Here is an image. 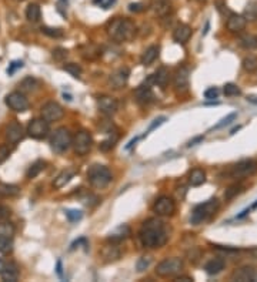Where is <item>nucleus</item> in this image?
I'll return each instance as SVG.
<instances>
[{
	"mask_svg": "<svg viewBox=\"0 0 257 282\" xmlns=\"http://www.w3.org/2000/svg\"><path fill=\"white\" fill-rule=\"evenodd\" d=\"M117 0H93L94 4H97L99 7H102V9H110V7H113L115 4H116Z\"/></svg>",
	"mask_w": 257,
	"mask_h": 282,
	"instance_id": "49530a36",
	"label": "nucleus"
},
{
	"mask_svg": "<svg viewBox=\"0 0 257 282\" xmlns=\"http://www.w3.org/2000/svg\"><path fill=\"white\" fill-rule=\"evenodd\" d=\"M128 77H130L128 67H119L109 76V86L115 90H120L128 84Z\"/></svg>",
	"mask_w": 257,
	"mask_h": 282,
	"instance_id": "4468645a",
	"label": "nucleus"
},
{
	"mask_svg": "<svg viewBox=\"0 0 257 282\" xmlns=\"http://www.w3.org/2000/svg\"><path fill=\"white\" fill-rule=\"evenodd\" d=\"M128 10L133 11V13H140V11L144 10V4L143 3H130Z\"/></svg>",
	"mask_w": 257,
	"mask_h": 282,
	"instance_id": "864d4df0",
	"label": "nucleus"
},
{
	"mask_svg": "<svg viewBox=\"0 0 257 282\" xmlns=\"http://www.w3.org/2000/svg\"><path fill=\"white\" fill-rule=\"evenodd\" d=\"M139 138H141V137H136V138H133V140H131V141L128 143V146H126V150H130L131 147L136 146V143H137V140H139Z\"/></svg>",
	"mask_w": 257,
	"mask_h": 282,
	"instance_id": "13d9d810",
	"label": "nucleus"
},
{
	"mask_svg": "<svg viewBox=\"0 0 257 282\" xmlns=\"http://www.w3.org/2000/svg\"><path fill=\"white\" fill-rule=\"evenodd\" d=\"M176 282H192L193 281V278H190V277H176L175 278Z\"/></svg>",
	"mask_w": 257,
	"mask_h": 282,
	"instance_id": "4d7b16f0",
	"label": "nucleus"
},
{
	"mask_svg": "<svg viewBox=\"0 0 257 282\" xmlns=\"http://www.w3.org/2000/svg\"><path fill=\"white\" fill-rule=\"evenodd\" d=\"M63 1H64V0H63Z\"/></svg>",
	"mask_w": 257,
	"mask_h": 282,
	"instance_id": "338daca9",
	"label": "nucleus"
},
{
	"mask_svg": "<svg viewBox=\"0 0 257 282\" xmlns=\"http://www.w3.org/2000/svg\"><path fill=\"white\" fill-rule=\"evenodd\" d=\"M39 86H40V83H39V80H36L35 77H26V79H23V81L19 84L22 93H33V91L39 89Z\"/></svg>",
	"mask_w": 257,
	"mask_h": 282,
	"instance_id": "2f4dec72",
	"label": "nucleus"
},
{
	"mask_svg": "<svg viewBox=\"0 0 257 282\" xmlns=\"http://www.w3.org/2000/svg\"><path fill=\"white\" fill-rule=\"evenodd\" d=\"M10 153H12V150L9 148L7 146H0V164L1 163H4L9 156H10Z\"/></svg>",
	"mask_w": 257,
	"mask_h": 282,
	"instance_id": "8fccbe9b",
	"label": "nucleus"
},
{
	"mask_svg": "<svg viewBox=\"0 0 257 282\" xmlns=\"http://www.w3.org/2000/svg\"><path fill=\"white\" fill-rule=\"evenodd\" d=\"M100 257L105 262H116L122 257V249L119 248L116 242H112L103 247V249L100 251Z\"/></svg>",
	"mask_w": 257,
	"mask_h": 282,
	"instance_id": "aec40b11",
	"label": "nucleus"
},
{
	"mask_svg": "<svg viewBox=\"0 0 257 282\" xmlns=\"http://www.w3.org/2000/svg\"><path fill=\"white\" fill-rule=\"evenodd\" d=\"M242 66L245 68L247 73H253V71H256L257 70V57L256 56H247L243 58V63H242Z\"/></svg>",
	"mask_w": 257,
	"mask_h": 282,
	"instance_id": "e433bc0d",
	"label": "nucleus"
},
{
	"mask_svg": "<svg viewBox=\"0 0 257 282\" xmlns=\"http://www.w3.org/2000/svg\"><path fill=\"white\" fill-rule=\"evenodd\" d=\"M50 127L45 118H33L27 125V134L35 140H43L49 136Z\"/></svg>",
	"mask_w": 257,
	"mask_h": 282,
	"instance_id": "9b49d317",
	"label": "nucleus"
},
{
	"mask_svg": "<svg viewBox=\"0 0 257 282\" xmlns=\"http://www.w3.org/2000/svg\"><path fill=\"white\" fill-rule=\"evenodd\" d=\"M13 234H14V228L12 224L0 221V252L1 254H7L12 251Z\"/></svg>",
	"mask_w": 257,
	"mask_h": 282,
	"instance_id": "f8f14e48",
	"label": "nucleus"
},
{
	"mask_svg": "<svg viewBox=\"0 0 257 282\" xmlns=\"http://www.w3.org/2000/svg\"><path fill=\"white\" fill-rule=\"evenodd\" d=\"M164 121H166V117H159V118H156V120L153 121L152 124H150V127H149V130H147V131H144V134H143V136H141V137L147 136V134H149L150 131H153V130H154L156 127H159V125L163 124Z\"/></svg>",
	"mask_w": 257,
	"mask_h": 282,
	"instance_id": "3c124183",
	"label": "nucleus"
},
{
	"mask_svg": "<svg viewBox=\"0 0 257 282\" xmlns=\"http://www.w3.org/2000/svg\"><path fill=\"white\" fill-rule=\"evenodd\" d=\"M4 103L10 110L16 113H24L29 110V100L22 91H12L10 94L6 96Z\"/></svg>",
	"mask_w": 257,
	"mask_h": 282,
	"instance_id": "1a4fd4ad",
	"label": "nucleus"
},
{
	"mask_svg": "<svg viewBox=\"0 0 257 282\" xmlns=\"http://www.w3.org/2000/svg\"><path fill=\"white\" fill-rule=\"evenodd\" d=\"M192 34H193V30H192L190 26H187V24H177L176 29L173 30V40H175L176 43H179V45H186L187 42L190 40Z\"/></svg>",
	"mask_w": 257,
	"mask_h": 282,
	"instance_id": "412c9836",
	"label": "nucleus"
},
{
	"mask_svg": "<svg viewBox=\"0 0 257 282\" xmlns=\"http://www.w3.org/2000/svg\"><path fill=\"white\" fill-rule=\"evenodd\" d=\"M134 99L136 102L141 104V106H149L156 100V96L153 93L152 87H150V83H144L140 84L136 90H134Z\"/></svg>",
	"mask_w": 257,
	"mask_h": 282,
	"instance_id": "dca6fc26",
	"label": "nucleus"
},
{
	"mask_svg": "<svg viewBox=\"0 0 257 282\" xmlns=\"http://www.w3.org/2000/svg\"><path fill=\"white\" fill-rule=\"evenodd\" d=\"M159 55H160V47L159 46H150L141 55L140 63L143 66H152L153 63L159 58Z\"/></svg>",
	"mask_w": 257,
	"mask_h": 282,
	"instance_id": "a878e982",
	"label": "nucleus"
},
{
	"mask_svg": "<svg viewBox=\"0 0 257 282\" xmlns=\"http://www.w3.org/2000/svg\"><path fill=\"white\" fill-rule=\"evenodd\" d=\"M246 23H247V20H246L243 14H236V13H233V14L229 16V19L226 22V27H227V30L230 33H240V32L245 30Z\"/></svg>",
	"mask_w": 257,
	"mask_h": 282,
	"instance_id": "6ab92c4d",
	"label": "nucleus"
},
{
	"mask_svg": "<svg viewBox=\"0 0 257 282\" xmlns=\"http://www.w3.org/2000/svg\"><path fill=\"white\" fill-rule=\"evenodd\" d=\"M20 194V188L13 184H0V195L1 197H16Z\"/></svg>",
	"mask_w": 257,
	"mask_h": 282,
	"instance_id": "72a5a7b5",
	"label": "nucleus"
},
{
	"mask_svg": "<svg viewBox=\"0 0 257 282\" xmlns=\"http://www.w3.org/2000/svg\"><path fill=\"white\" fill-rule=\"evenodd\" d=\"M219 89L217 87H209L207 90L204 91V99L206 100H214V99H217L219 97Z\"/></svg>",
	"mask_w": 257,
	"mask_h": 282,
	"instance_id": "de8ad7c7",
	"label": "nucleus"
},
{
	"mask_svg": "<svg viewBox=\"0 0 257 282\" xmlns=\"http://www.w3.org/2000/svg\"><path fill=\"white\" fill-rule=\"evenodd\" d=\"M116 143H117V134H115L113 138H112V137H109V138L105 140L103 143H100V146L99 147H100V150H102V151H110L113 147L116 146Z\"/></svg>",
	"mask_w": 257,
	"mask_h": 282,
	"instance_id": "37998d69",
	"label": "nucleus"
},
{
	"mask_svg": "<svg viewBox=\"0 0 257 282\" xmlns=\"http://www.w3.org/2000/svg\"><path fill=\"white\" fill-rule=\"evenodd\" d=\"M220 208V203L217 198H210L206 203L199 204L197 207H194L192 217H190V223L193 226H199L201 223L207 221L211 215H214Z\"/></svg>",
	"mask_w": 257,
	"mask_h": 282,
	"instance_id": "7ed1b4c3",
	"label": "nucleus"
},
{
	"mask_svg": "<svg viewBox=\"0 0 257 282\" xmlns=\"http://www.w3.org/2000/svg\"><path fill=\"white\" fill-rule=\"evenodd\" d=\"M245 19L246 20H250V22H253V20H256L257 19V1H250L247 6H246L245 9Z\"/></svg>",
	"mask_w": 257,
	"mask_h": 282,
	"instance_id": "c9c22d12",
	"label": "nucleus"
},
{
	"mask_svg": "<svg viewBox=\"0 0 257 282\" xmlns=\"http://www.w3.org/2000/svg\"><path fill=\"white\" fill-rule=\"evenodd\" d=\"M64 117V110L63 107L56 102H47L42 107V118H45L47 123H56L60 121Z\"/></svg>",
	"mask_w": 257,
	"mask_h": 282,
	"instance_id": "9d476101",
	"label": "nucleus"
},
{
	"mask_svg": "<svg viewBox=\"0 0 257 282\" xmlns=\"http://www.w3.org/2000/svg\"><path fill=\"white\" fill-rule=\"evenodd\" d=\"M3 267H4V262L0 260V272H1V270H3Z\"/></svg>",
	"mask_w": 257,
	"mask_h": 282,
	"instance_id": "e2e57ef3",
	"label": "nucleus"
},
{
	"mask_svg": "<svg viewBox=\"0 0 257 282\" xmlns=\"http://www.w3.org/2000/svg\"><path fill=\"white\" fill-rule=\"evenodd\" d=\"M209 27H210V23L207 22L206 23V27H204V30H203V36H206V34H207V32H209Z\"/></svg>",
	"mask_w": 257,
	"mask_h": 282,
	"instance_id": "680f3d73",
	"label": "nucleus"
},
{
	"mask_svg": "<svg viewBox=\"0 0 257 282\" xmlns=\"http://www.w3.org/2000/svg\"><path fill=\"white\" fill-rule=\"evenodd\" d=\"M185 264L180 258H166L156 267V274L160 278H169V277H176L183 271Z\"/></svg>",
	"mask_w": 257,
	"mask_h": 282,
	"instance_id": "423d86ee",
	"label": "nucleus"
},
{
	"mask_svg": "<svg viewBox=\"0 0 257 282\" xmlns=\"http://www.w3.org/2000/svg\"><path fill=\"white\" fill-rule=\"evenodd\" d=\"M87 178H89V182H90V185L93 188L102 190V188H105L112 182L113 177H112L110 169H107L106 166L94 164L87 171Z\"/></svg>",
	"mask_w": 257,
	"mask_h": 282,
	"instance_id": "20e7f679",
	"label": "nucleus"
},
{
	"mask_svg": "<svg viewBox=\"0 0 257 282\" xmlns=\"http://www.w3.org/2000/svg\"><path fill=\"white\" fill-rule=\"evenodd\" d=\"M97 107L102 113L107 115V117H112L117 113L119 110V103L115 97L112 96H100L97 99Z\"/></svg>",
	"mask_w": 257,
	"mask_h": 282,
	"instance_id": "f3484780",
	"label": "nucleus"
},
{
	"mask_svg": "<svg viewBox=\"0 0 257 282\" xmlns=\"http://www.w3.org/2000/svg\"><path fill=\"white\" fill-rule=\"evenodd\" d=\"M107 34L116 43H125L134 39L137 33V27L133 20L128 17H116L107 23Z\"/></svg>",
	"mask_w": 257,
	"mask_h": 282,
	"instance_id": "f03ea898",
	"label": "nucleus"
},
{
	"mask_svg": "<svg viewBox=\"0 0 257 282\" xmlns=\"http://www.w3.org/2000/svg\"><path fill=\"white\" fill-rule=\"evenodd\" d=\"M257 172V161L255 160H243L239 161L237 164H234L230 167V177L232 178H237V180H243V178H249L252 175H255Z\"/></svg>",
	"mask_w": 257,
	"mask_h": 282,
	"instance_id": "0eeeda50",
	"label": "nucleus"
},
{
	"mask_svg": "<svg viewBox=\"0 0 257 282\" xmlns=\"http://www.w3.org/2000/svg\"><path fill=\"white\" fill-rule=\"evenodd\" d=\"M224 267H226V261L223 258H214V260H210L204 265V271L207 272L209 275H217L224 270Z\"/></svg>",
	"mask_w": 257,
	"mask_h": 282,
	"instance_id": "c85d7f7f",
	"label": "nucleus"
},
{
	"mask_svg": "<svg viewBox=\"0 0 257 282\" xmlns=\"http://www.w3.org/2000/svg\"><path fill=\"white\" fill-rule=\"evenodd\" d=\"M24 137L23 125L17 121H12L10 124L6 127V140L10 144H17Z\"/></svg>",
	"mask_w": 257,
	"mask_h": 282,
	"instance_id": "a211bd4d",
	"label": "nucleus"
},
{
	"mask_svg": "<svg viewBox=\"0 0 257 282\" xmlns=\"http://www.w3.org/2000/svg\"><path fill=\"white\" fill-rule=\"evenodd\" d=\"M255 208H257V201L255 204H253L252 207H250V210H255Z\"/></svg>",
	"mask_w": 257,
	"mask_h": 282,
	"instance_id": "0e129e2a",
	"label": "nucleus"
},
{
	"mask_svg": "<svg viewBox=\"0 0 257 282\" xmlns=\"http://www.w3.org/2000/svg\"><path fill=\"white\" fill-rule=\"evenodd\" d=\"M223 93H224L226 97H237V96L242 94V90L239 89L237 84H234V83H227V84H224V87H223Z\"/></svg>",
	"mask_w": 257,
	"mask_h": 282,
	"instance_id": "4c0bfd02",
	"label": "nucleus"
},
{
	"mask_svg": "<svg viewBox=\"0 0 257 282\" xmlns=\"http://www.w3.org/2000/svg\"><path fill=\"white\" fill-rule=\"evenodd\" d=\"M152 10L159 17H166L172 13V1L170 0H152Z\"/></svg>",
	"mask_w": 257,
	"mask_h": 282,
	"instance_id": "393cba45",
	"label": "nucleus"
},
{
	"mask_svg": "<svg viewBox=\"0 0 257 282\" xmlns=\"http://www.w3.org/2000/svg\"><path fill=\"white\" fill-rule=\"evenodd\" d=\"M0 277L1 280L6 282H16L19 280V270L16 267V264L9 262V264H4L3 270L0 272Z\"/></svg>",
	"mask_w": 257,
	"mask_h": 282,
	"instance_id": "bb28decb",
	"label": "nucleus"
},
{
	"mask_svg": "<svg viewBox=\"0 0 257 282\" xmlns=\"http://www.w3.org/2000/svg\"><path fill=\"white\" fill-rule=\"evenodd\" d=\"M45 169H46V161L37 160V161H35V163L29 167L26 175H27V178H35V177H37Z\"/></svg>",
	"mask_w": 257,
	"mask_h": 282,
	"instance_id": "473e14b6",
	"label": "nucleus"
},
{
	"mask_svg": "<svg viewBox=\"0 0 257 282\" xmlns=\"http://www.w3.org/2000/svg\"><path fill=\"white\" fill-rule=\"evenodd\" d=\"M42 17V10H40V6L36 4V3H30L27 7H26V19L29 22L36 23L40 20Z\"/></svg>",
	"mask_w": 257,
	"mask_h": 282,
	"instance_id": "7c9ffc66",
	"label": "nucleus"
},
{
	"mask_svg": "<svg viewBox=\"0 0 257 282\" xmlns=\"http://www.w3.org/2000/svg\"><path fill=\"white\" fill-rule=\"evenodd\" d=\"M206 182V172L201 169H192L190 175H189V184L192 187H200Z\"/></svg>",
	"mask_w": 257,
	"mask_h": 282,
	"instance_id": "c756f323",
	"label": "nucleus"
},
{
	"mask_svg": "<svg viewBox=\"0 0 257 282\" xmlns=\"http://www.w3.org/2000/svg\"><path fill=\"white\" fill-rule=\"evenodd\" d=\"M42 32L49 36V37H55V39H59V37H62L63 36V32L60 30V29H53V27H42Z\"/></svg>",
	"mask_w": 257,
	"mask_h": 282,
	"instance_id": "a18cd8bd",
	"label": "nucleus"
},
{
	"mask_svg": "<svg viewBox=\"0 0 257 282\" xmlns=\"http://www.w3.org/2000/svg\"><path fill=\"white\" fill-rule=\"evenodd\" d=\"M58 274L59 277H63V272H62V262H60V261H58Z\"/></svg>",
	"mask_w": 257,
	"mask_h": 282,
	"instance_id": "052dcab7",
	"label": "nucleus"
},
{
	"mask_svg": "<svg viewBox=\"0 0 257 282\" xmlns=\"http://www.w3.org/2000/svg\"><path fill=\"white\" fill-rule=\"evenodd\" d=\"M76 175V171L71 169H64V171H62L60 174H59L58 177L55 178V181H53V187L56 188V190H59V188H63L66 184H69L70 182V180Z\"/></svg>",
	"mask_w": 257,
	"mask_h": 282,
	"instance_id": "cd10ccee",
	"label": "nucleus"
},
{
	"mask_svg": "<svg viewBox=\"0 0 257 282\" xmlns=\"http://www.w3.org/2000/svg\"><path fill=\"white\" fill-rule=\"evenodd\" d=\"M203 138H204V137L199 136V137H196V138H193V140H190V141H189V144H187V147L196 146V144H197V143H200V141H201Z\"/></svg>",
	"mask_w": 257,
	"mask_h": 282,
	"instance_id": "6e6d98bb",
	"label": "nucleus"
},
{
	"mask_svg": "<svg viewBox=\"0 0 257 282\" xmlns=\"http://www.w3.org/2000/svg\"><path fill=\"white\" fill-rule=\"evenodd\" d=\"M237 118V113H230V114H227L224 118H222L220 120V123H217V124L214 125L211 130H219V128H222V127H226V125H229V124H232L233 123L234 120Z\"/></svg>",
	"mask_w": 257,
	"mask_h": 282,
	"instance_id": "a19ab883",
	"label": "nucleus"
},
{
	"mask_svg": "<svg viewBox=\"0 0 257 282\" xmlns=\"http://www.w3.org/2000/svg\"><path fill=\"white\" fill-rule=\"evenodd\" d=\"M150 264H152V258L150 257H141L140 260L137 261V264H136V270H137V272L146 271L150 267Z\"/></svg>",
	"mask_w": 257,
	"mask_h": 282,
	"instance_id": "c03bdc74",
	"label": "nucleus"
},
{
	"mask_svg": "<svg viewBox=\"0 0 257 282\" xmlns=\"http://www.w3.org/2000/svg\"><path fill=\"white\" fill-rule=\"evenodd\" d=\"M139 239L144 248H162L169 239L167 226L159 218H149L141 224Z\"/></svg>",
	"mask_w": 257,
	"mask_h": 282,
	"instance_id": "f257e3e1",
	"label": "nucleus"
},
{
	"mask_svg": "<svg viewBox=\"0 0 257 282\" xmlns=\"http://www.w3.org/2000/svg\"><path fill=\"white\" fill-rule=\"evenodd\" d=\"M257 278V272L255 268L252 267H243V268H239L232 274V281H240V282H247V281H255Z\"/></svg>",
	"mask_w": 257,
	"mask_h": 282,
	"instance_id": "4be33fe9",
	"label": "nucleus"
},
{
	"mask_svg": "<svg viewBox=\"0 0 257 282\" xmlns=\"http://www.w3.org/2000/svg\"><path fill=\"white\" fill-rule=\"evenodd\" d=\"M240 46L243 49H255L257 47V36H252V34H245L242 39H240Z\"/></svg>",
	"mask_w": 257,
	"mask_h": 282,
	"instance_id": "58836bf2",
	"label": "nucleus"
},
{
	"mask_svg": "<svg viewBox=\"0 0 257 282\" xmlns=\"http://www.w3.org/2000/svg\"><path fill=\"white\" fill-rule=\"evenodd\" d=\"M71 147L74 148V153L77 156H86L93 147V137L89 131L80 130L71 138Z\"/></svg>",
	"mask_w": 257,
	"mask_h": 282,
	"instance_id": "6e6552de",
	"label": "nucleus"
},
{
	"mask_svg": "<svg viewBox=\"0 0 257 282\" xmlns=\"http://www.w3.org/2000/svg\"><path fill=\"white\" fill-rule=\"evenodd\" d=\"M189 80H190V71L189 68L182 66L176 70L175 76H173V86L177 93H186L189 90Z\"/></svg>",
	"mask_w": 257,
	"mask_h": 282,
	"instance_id": "2eb2a0df",
	"label": "nucleus"
},
{
	"mask_svg": "<svg viewBox=\"0 0 257 282\" xmlns=\"http://www.w3.org/2000/svg\"><path fill=\"white\" fill-rule=\"evenodd\" d=\"M63 70L64 71H67L70 76L73 77H80V74H82V67L79 66V64H76V63H66L64 66H63Z\"/></svg>",
	"mask_w": 257,
	"mask_h": 282,
	"instance_id": "ea45409f",
	"label": "nucleus"
},
{
	"mask_svg": "<svg viewBox=\"0 0 257 282\" xmlns=\"http://www.w3.org/2000/svg\"><path fill=\"white\" fill-rule=\"evenodd\" d=\"M169 80H170V73H169V70L166 67H160L154 71V74L150 76L149 83H153L154 86L164 89V87L169 84Z\"/></svg>",
	"mask_w": 257,
	"mask_h": 282,
	"instance_id": "b1692460",
	"label": "nucleus"
},
{
	"mask_svg": "<svg viewBox=\"0 0 257 282\" xmlns=\"http://www.w3.org/2000/svg\"><path fill=\"white\" fill-rule=\"evenodd\" d=\"M153 211L160 217H169L173 215L176 211V204L173 198L167 197V195H162L156 200V203L153 205Z\"/></svg>",
	"mask_w": 257,
	"mask_h": 282,
	"instance_id": "ddd939ff",
	"label": "nucleus"
},
{
	"mask_svg": "<svg viewBox=\"0 0 257 282\" xmlns=\"http://www.w3.org/2000/svg\"><path fill=\"white\" fill-rule=\"evenodd\" d=\"M64 214H66L67 220H69L70 223H77V221H80L83 218V213L82 211H79V210H66Z\"/></svg>",
	"mask_w": 257,
	"mask_h": 282,
	"instance_id": "79ce46f5",
	"label": "nucleus"
},
{
	"mask_svg": "<svg viewBox=\"0 0 257 282\" xmlns=\"http://www.w3.org/2000/svg\"><path fill=\"white\" fill-rule=\"evenodd\" d=\"M131 235V229L128 224H120L119 226H116L110 234H109V241L110 242H116V244H120L122 241L128 239V237Z\"/></svg>",
	"mask_w": 257,
	"mask_h": 282,
	"instance_id": "5701e85b",
	"label": "nucleus"
},
{
	"mask_svg": "<svg viewBox=\"0 0 257 282\" xmlns=\"http://www.w3.org/2000/svg\"><path fill=\"white\" fill-rule=\"evenodd\" d=\"M10 217V210L4 205H0V221H6Z\"/></svg>",
	"mask_w": 257,
	"mask_h": 282,
	"instance_id": "5fc2aeb1",
	"label": "nucleus"
},
{
	"mask_svg": "<svg viewBox=\"0 0 257 282\" xmlns=\"http://www.w3.org/2000/svg\"><path fill=\"white\" fill-rule=\"evenodd\" d=\"M245 190V185H242V184H233V185H230L226 192H224V198L229 201V200H233L234 197H237L239 194H242Z\"/></svg>",
	"mask_w": 257,
	"mask_h": 282,
	"instance_id": "f704fd0d",
	"label": "nucleus"
},
{
	"mask_svg": "<svg viewBox=\"0 0 257 282\" xmlns=\"http://www.w3.org/2000/svg\"><path fill=\"white\" fill-rule=\"evenodd\" d=\"M247 102L257 106V96H247Z\"/></svg>",
	"mask_w": 257,
	"mask_h": 282,
	"instance_id": "bf43d9fd",
	"label": "nucleus"
},
{
	"mask_svg": "<svg viewBox=\"0 0 257 282\" xmlns=\"http://www.w3.org/2000/svg\"><path fill=\"white\" fill-rule=\"evenodd\" d=\"M67 50L66 49H63V47H58V49H55L53 50V57L56 58V60H59V61H62L63 58H66L67 57Z\"/></svg>",
	"mask_w": 257,
	"mask_h": 282,
	"instance_id": "09e8293b",
	"label": "nucleus"
},
{
	"mask_svg": "<svg viewBox=\"0 0 257 282\" xmlns=\"http://www.w3.org/2000/svg\"><path fill=\"white\" fill-rule=\"evenodd\" d=\"M71 138L73 137H71L70 131L66 127H59L58 130H55V133L52 134L50 147L58 154L66 153L71 147Z\"/></svg>",
	"mask_w": 257,
	"mask_h": 282,
	"instance_id": "39448f33",
	"label": "nucleus"
},
{
	"mask_svg": "<svg viewBox=\"0 0 257 282\" xmlns=\"http://www.w3.org/2000/svg\"><path fill=\"white\" fill-rule=\"evenodd\" d=\"M22 67H23V61H13L12 64L9 66V68H7V74L12 76V74H14V71H16L17 68Z\"/></svg>",
	"mask_w": 257,
	"mask_h": 282,
	"instance_id": "603ef678",
	"label": "nucleus"
},
{
	"mask_svg": "<svg viewBox=\"0 0 257 282\" xmlns=\"http://www.w3.org/2000/svg\"><path fill=\"white\" fill-rule=\"evenodd\" d=\"M14 1H23V0H14Z\"/></svg>",
	"mask_w": 257,
	"mask_h": 282,
	"instance_id": "69168bd1",
	"label": "nucleus"
}]
</instances>
